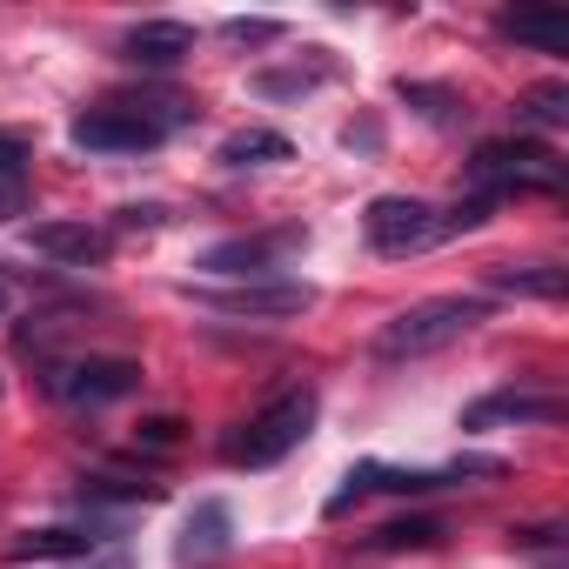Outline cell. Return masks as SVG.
Instances as JSON below:
<instances>
[{
    "mask_svg": "<svg viewBox=\"0 0 569 569\" xmlns=\"http://www.w3.org/2000/svg\"><path fill=\"white\" fill-rule=\"evenodd\" d=\"M94 542L101 536H88V529H28L21 542H8V562H74Z\"/></svg>",
    "mask_w": 569,
    "mask_h": 569,
    "instance_id": "5bb4252c",
    "label": "cell"
},
{
    "mask_svg": "<svg viewBox=\"0 0 569 569\" xmlns=\"http://www.w3.org/2000/svg\"><path fill=\"white\" fill-rule=\"evenodd\" d=\"M516 121L522 128H569V88L562 81H542L516 101Z\"/></svg>",
    "mask_w": 569,
    "mask_h": 569,
    "instance_id": "e0dca14e",
    "label": "cell"
},
{
    "mask_svg": "<svg viewBox=\"0 0 569 569\" xmlns=\"http://www.w3.org/2000/svg\"><path fill=\"white\" fill-rule=\"evenodd\" d=\"M0 309H8V296H0Z\"/></svg>",
    "mask_w": 569,
    "mask_h": 569,
    "instance_id": "f1b7e54d",
    "label": "cell"
},
{
    "mask_svg": "<svg viewBox=\"0 0 569 569\" xmlns=\"http://www.w3.org/2000/svg\"><path fill=\"white\" fill-rule=\"evenodd\" d=\"M496 422H562V402H556V396L502 389V396H482V402L462 409V429H496Z\"/></svg>",
    "mask_w": 569,
    "mask_h": 569,
    "instance_id": "8fae6325",
    "label": "cell"
},
{
    "mask_svg": "<svg viewBox=\"0 0 569 569\" xmlns=\"http://www.w3.org/2000/svg\"><path fill=\"white\" fill-rule=\"evenodd\" d=\"M221 34H228V41H274V34H281V21H228Z\"/></svg>",
    "mask_w": 569,
    "mask_h": 569,
    "instance_id": "484cf974",
    "label": "cell"
},
{
    "mask_svg": "<svg viewBox=\"0 0 569 569\" xmlns=\"http://www.w3.org/2000/svg\"><path fill=\"white\" fill-rule=\"evenodd\" d=\"M402 101H409L422 121H436V128H456V121L469 114L456 88H429V81H402Z\"/></svg>",
    "mask_w": 569,
    "mask_h": 569,
    "instance_id": "ac0fdd59",
    "label": "cell"
},
{
    "mask_svg": "<svg viewBox=\"0 0 569 569\" xmlns=\"http://www.w3.org/2000/svg\"><path fill=\"white\" fill-rule=\"evenodd\" d=\"M141 442H148V449H174V442H181V422H174V416H148V422H141Z\"/></svg>",
    "mask_w": 569,
    "mask_h": 569,
    "instance_id": "d4e9b609",
    "label": "cell"
},
{
    "mask_svg": "<svg viewBox=\"0 0 569 569\" xmlns=\"http://www.w3.org/2000/svg\"><path fill=\"white\" fill-rule=\"evenodd\" d=\"M28 208V181H0V221H14Z\"/></svg>",
    "mask_w": 569,
    "mask_h": 569,
    "instance_id": "4316f807",
    "label": "cell"
},
{
    "mask_svg": "<svg viewBox=\"0 0 569 569\" xmlns=\"http://www.w3.org/2000/svg\"><path fill=\"white\" fill-rule=\"evenodd\" d=\"M289 254H302V228H274V234H234V241H214V248L201 254V268H208V274H241V281H254V274L281 268Z\"/></svg>",
    "mask_w": 569,
    "mask_h": 569,
    "instance_id": "52a82bcc",
    "label": "cell"
},
{
    "mask_svg": "<svg viewBox=\"0 0 569 569\" xmlns=\"http://www.w3.org/2000/svg\"><path fill=\"white\" fill-rule=\"evenodd\" d=\"M221 316H254V322H281V316H302L316 302L309 281H241V289H208L201 296Z\"/></svg>",
    "mask_w": 569,
    "mask_h": 569,
    "instance_id": "ba28073f",
    "label": "cell"
},
{
    "mask_svg": "<svg viewBox=\"0 0 569 569\" xmlns=\"http://www.w3.org/2000/svg\"><path fill=\"white\" fill-rule=\"evenodd\" d=\"M48 389L61 402H81V409H101V402H121L141 389V362L128 356H88V362H61L48 369Z\"/></svg>",
    "mask_w": 569,
    "mask_h": 569,
    "instance_id": "8992f818",
    "label": "cell"
},
{
    "mask_svg": "<svg viewBox=\"0 0 569 569\" xmlns=\"http://www.w3.org/2000/svg\"><path fill=\"white\" fill-rule=\"evenodd\" d=\"M28 161H34L28 134H14V128H0V181H28Z\"/></svg>",
    "mask_w": 569,
    "mask_h": 569,
    "instance_id": "ffe728a7",
    "label": "cell"
},
{
    "mask_svg": "<svg viewBox=\"0 0 569 569\" xmlns=\"http://www.w3.org/2000/svg\"><path fill=\"white\" fill-rule=\"evenodd\" d=\"M94 569H128V556H121V549H114V556H101V562H94Z\"/></svg>",
    "mask_w": 569,
    "mask_h": 569,
    "instance_id": "83f0119b",
    "label": "cell"
},
{
    "mask_svg": "<svg viewBox=\"0 0 569 569\" xmlns=\"http://www.w3.org/2000/svg\"><path fill=\"white\" fill-rule=\"evenodd\" d=\"M436 542H442V522L436 516H402V522H382L376 529V549H389V556L396 549H436Z\"/></svg>",
    "mask_w": 569,
    "mask_h": 569,
    "instance_id": "d6986e66",
    "label": "cell"
},
{
    "mask_svg": "<svg viewBox=\"0 0 569 569\" xmlns=\"http://www.w3.org/2000/svg\"><path fill=\"white\" fill-rule=\"evenodd\" d=\"M496 214V194H469V201H456L449 214H442V234H462V228H482Z\"/></svg>",
    "mask_w": 569,
    "mask_h": 569,
    "instance_id": "44dd1931",
    "label": "cell"
},
{
    "mask_svg": "<svg viewBox=\"0 0 569 569\" xmlns=\"http://www.w3.org/2000/svg\"><path fill=\"white\" fill-rule=\"evenodd\" d=\"M469 181L476 194H556L562 188V161L542 148V141H482L476 161H469Z\"/></svg>",
    "mask_w": 569,
    "mask_h": 569,
    "instance_id": "3957f363",
    "label": "cell"
},
{
    "mask_svg": "<svg viewBox=\"0 0 569 569\" xmlns=\"http://www.w3.org/2000/svg\"><path fill=\"white\" fill-rule=\"evenodd\" d=\"M228 549H234V516H228V502H194V516H188L174 556L194 562V569H208V562H221Z\"/></svg>",
    "mask_w": 569,
    "mask_h": 569,
    "instance_id": "9c48e42d",
    "label": "cell"
},
{
    "mask_svg": "<svg viewBox=\"0 0 569 569\" xmlns=\"http://www.w3.org/2000/svg\"><path fill=\"white\" fill-rule=\"evenodd\" d=\"M482 316H489V309H482L476 296H436V302H416V309H402L396 322H382L376 356H382V362H416V356H436V349L462 342Z\"/></svg>",
    "mask_w": 569,
    "mask_h": 569,
    "instance_id": "7a4b0ae2",
    "label": "cell"
},
{
    "mask_svg": "<svg viewBox=\"0 0 569 569\" xmlns=\"http://www.w3.org/2000/svg\"><path fill=\"white\" fill-rule=\"evenodd\" d=\"M489 289H502V296H542V302H556V296L569 289V268H556V261H529V268H489Z\"/></svg>",
    "mask_w": 569,
    "mask_h": 569,
    "instance_id": "9a60e30c",
    "label": "cell"
},
{
    "mask_svg": "<svg viewBox=\"0 0 569 569\" xmlns=\"http://www.w3.org/2000/svg\"><path fill=\"white\" fill-rule=\"evenodd\" d=\"M88 496H114V502H154L161 489H154V482H128V476H94V482H88Z\"/></svg>",
    "mask_w": 569,
    "mask_h": 569,
    "instance_id": "7402d4cb",
    "label": "cell"
},
{
    "mask_svg": "<svg viewBox=\"0 0 569 569\" xmlns=\"http://www.w3.org/2000/svg\"><path fill=\"white\" fill-rule=\"evenodd\" d=\"M161 141H168V128L141 101H101L74 121V148H88V154H141Z\"/></svg>",
    "mask_w": 569,
    "mask_h": 569,
    "instance_id": "277c9868",
    "label": "cell"
},
{
    "mask_svg": "<svg viewBox=\"0 0 569 569\" xmlns=\"http://www.w3.org/2000/svg\"><path fill=\"white\" fill-rule=\"evenodd\" d=\"M369 469H376V462H362V469H349V476H342V489L329 496V516H349V509H356V502L376 489V482H369Z\"/></svg>",
    "mask_w": 569,
    "mask_h": 569,
    "instance_id": "603a6c76",
    "label": "cell"
},
{
    "mask_svg": "<svg viewBox=\"0 0 569 569\" xmlns=\"http://www.w3.org/2000/svg\"><path fill=\"white\" fill-rule=\"evenodd\" d=\"M316 81H322V68H296V74H261L254 88H261V94H309Z\"/></svg>",
    "mask_w": 569,
    "mask_h": 569,
    "instance_id": "cb8c5ba5",
    "label": "cell"
},
{
    "mask_svg": "<svg viewBox=\"0 0 569 569\" xmlns=\"http://www.w3.org/2000/svg\"><path fill=\"white\" fill-rule=\"evenodd\" d=\"M289 154H296L289 134H274V128H241V134L221 141V161L228 168H268V161H289Z\"/></svg>",
    "mask_w": 569,
    "mask_h": 569,
    "instance_id": "2e32d148",
    "label": "cell"
},
{
    "mask_svg": "<svg viewBox=\"0 0 569 569\" xmlns=\"http://www.w3.org/2000/svg\"><path fill=\"white\" fill-rule=\"evenodd\" d=\"M28 241H34L41 254L68 261V268H88V261H101V254H108V234H101V228H88V221H41Z\"/></svg>",
    "mask_w": 569,
    "mask_h": 569,
    "instance_id": "7c38bea8",
    "label": "cell"
},
{
    "mask_svg": "<svg viewBox=\"0 0 569 569\" xmlns=\"http://www.w3.org/2000/svg\"><path fill=\"white\" fill-rule=\"evenodd\" d=\"M496 28H502V41H516V48L569 54V14H556V8H516V14H502Z\"/></svg>",
    "mask_w": 569,
    "mask_h": 569,
    "instance_id": "4fadbf2b",
    "label": "cell"
},
{
    "mask_svg": "<svg viewBox=\"0 0 569 569\" xmlns=\"http://www.w3.org/2000/svg\"><path fill=\"white\" fill-rule=\"evenodd\" d=\"M362 234H369L376 254H416V248L442 241V214L429 201H416V194H382V201H369Z\"/></svg>",
    "mask_w": 569,
    "mask_h": 569,
    "instance_id": "5b68a950",
    "label": "cell"
},
{
    "mask_svg": "<svg viewBox=\"0 0 569 569\" xmlns=\"http://www.w3.org/2000/svg\"><path fill=\"white\" fill-rule=\"evenodd\" d=\"M121 54L134 68H174V61L194 54V28H181V21H141V28H128Z\"/></svg>",
    "mask_w": 569,
    "mask_h": 569,
    "instance_id": "30bf717a",
    "label": "cell"
},
{
    "mask_svg": "<svg viewBox=\"0 0 569 569\" xmlns=\"http://www.w3.org/2000/svg\"><path fill=\"white\" fill-rule=\"evenodd\" d=\"M309 429H316V389H289V396H274L268 409H254L221 442V462L228 469H268V462H281L289 449H302Z\"/></svg>",
    "mask_w": 569,
    "mask_h": 569,
    "instance_id": "6da1fadb",
    "label": "cell"
}]
</instances>
